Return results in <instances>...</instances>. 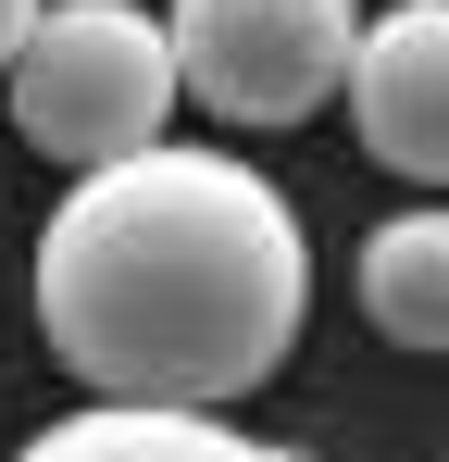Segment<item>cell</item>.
Segmentation results:
<instances>
[{
  "mask_svg": "<svg viewBox=\"0 0 449 462\" xmlns=\"http://www.w3.org/2000/svg\"><path fill=\"white\" fill-rule=\"evenodd\" d=\"M13 138L63 175H100V162L162 151V113L188 100V63H175V13H138V0H50L38 38L13 51Z\"/></svg>",
  "mask_w": 449,
  "mask_h": 462,
  "instance_id": "cell-2",
  "label": "cell"
},
{
  "mask_svg": "<svg viewBox=\"0 0 449 462\" xmlns=\"http://www.w3.org/2000/svg\"><path fill=\"white\" fill-rule=\"evenodd\" d=\"M175 63L213 125L275 138V125H312L325 100H350L362 13L350 0H175Z\"/></svg>",
  "mask_w": 449,
  "mask_h": 462,
  "instance_id": "cell-3",
  "label": "cell"
},
{
  "mask_svg": "<svg viewBox=\"0 0 449 462\" xmlns=\"http://www.w3.org/2000/svg\"><path fill=\"white\" fill-rule=\"evenodd\" d=\"M362 325L387 350H449V213H387L362 237Z\"/></svg>",
  "mask_w": 449,
  "mask_h": 462,
  "instance_id": "cell-6",
  "label": "cell"
},
{
  "mask_svg": "<svg viewBox=\"0 0 449 462\" xmlns=\"http://www.w3.org/2000/svg\"><path fill=\"white\" fill-rule=\"evenodd\" d=\"M13 462H312V450H275L224 412H188V400H87L50 438H25Z\"/></svg>",
  "mask_w": 449,
  "mask_h": 462,
  "instance_id": "cell-5",
  "label": "cell"
},
{
  "mask_svg": "<svg viewBox=\"0 0 449 462\" xmlns=\"http://www.w3.org/2000/svg\"><path fill=\"white\" fill-rule=\"evenodd\" d=\"M38 13H50V0H0V76H13V51L38 38Z\"/></svg>",
  "mask_w": 449,
  "mask_h": 462,
  "instance_id": "cell-7",
  "label": "cell"
},
{
  "mask_svg": "<svg viewBox=\"0 0 449 462\" xmlns=\"http://www.w3.org/2000/svg\"><path fill=\"white\" fill-rule=\"evenodd\" d=\"M337 113L362 125V151L399 188H449V0H387L374 13Z\"/></svg>",
  "mask_w": 449,
  "mask_h": 462,
  "instance_id": "cell-4",
  "label": "cell"
},
{
  "mask_svg": "<svg viewBox=\"0 0 449 462\" xmlns=\"http://www.w3.org/2000/svg\"><path fill=\"white\" fill-rule=\"evenodd\" d=\"M312 312V237L237 151H138L75 175L38 226V337L87 400L224 412L288 375Z\"/></svg>",
  "mask_w": 449,
  "mask_h": 462,
  "instance_id": "cell-1",
  "label": "cell"
}]
</instances>
